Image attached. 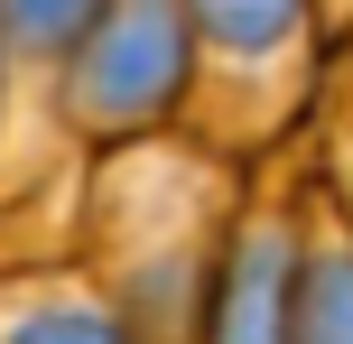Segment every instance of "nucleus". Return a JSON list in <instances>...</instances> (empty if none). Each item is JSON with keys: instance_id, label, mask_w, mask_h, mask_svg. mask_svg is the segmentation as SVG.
Masks as SVG:
<instances>
[{"instance_id": "obj_1", "label": "nucleus", "mask_w": 353, "mask_h": 344, "mask_svg": "<svg viewBox=\"0 0 353 344\" xmlns=\"http://www.w3.org/2000/svg\"><path fill=\"white\" fill-rule=\"evenodd\" d=\"M186 93V19L176 0H112L74 37V112L84 121H149Z\"/></svg>"}, {"instance_id": "obj_2", "label": "nucleus", "mask_w": 353, "mask_h": 344, "mask_svg": "<svg viewBox=\"0 0 353 344\" xmlns=\"http://www.w3.org/2000/svg\"><path fill=\"white\" fill-rule=\"evenodd\" d=\"M288 316H298V252L279 233H251L214 289V344H288Z\"/></svg>"}, {"instance_id": "obj_3", "label": "nucleus", "mask_w": 353, "mask_h": 344, "mask_svg": "<svg viewBox=\"0 0 353 344\" xmlns=\"http://www.w3.org/2000/svg\"><path fill=\"white\" fill-rule=\"evenodd\" d=\"M288 344H353V252H325L316 270H298Z\"/></svg>"}, {"instance_id": "obj_4", "label": "nucleus", "mask_w": 353, "mask_h": 344, "mask_svg": "<svg viewBox=\"0 0 353 344\" xmlns=\"http://www.w3.org/2000/svg\"><path fill=\"white\" fill-rule=\"evenodd\" d=\"M186 10H195V28H205L214 47L261 56V47H279V37L307 19V0H186Z\"/></svg>"}, {"instance_id": "obj_5", "label": "nucleus", "mask_w": 353, "mask_h": 344, "mask_svg": "<svg viewBox=\"0 0 353 344\" xmlns=\"http://www.w3.org/2000/svg\"><path fill=\"white\" fill-rule=\"evenodd\" d=\"M103 10L112 0H0V28H10L19 47H74Z\"/></svg>"}, {"instance_id": "obj_6", "label": "nucleus", "mask_w": 353, "mask_h": 344, "mask_svg": "<svg viewBox=\"0 0 353 344\" xmlns=\"http://www.w3.org/2000/svg\"><path fill=\"white\" fill-rule=\"evenodd\" d=\"M10 344H130L112 316H84V307H56V316H28Z\"/></svg>"}]
</instances>
